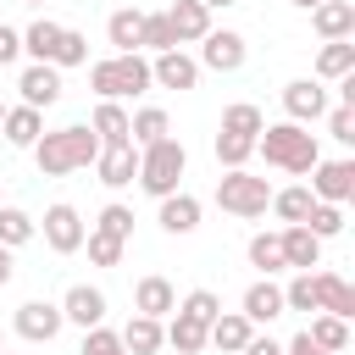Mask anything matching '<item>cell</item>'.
I'll return each mask as SVG.
<instances>
[{
    "mask_svg": "<svg viewBox=\"0 0 355 355\" xmlns=\"http://www.w3.org/2000/svg\"><path fill=\"white\" fill-rule=\"evenodd\" d=\"M94 155H100V139H94L89 122L39 133V144H33V166H39V178H67V172H78V166H94Z\"/></svg>",
    "mask_w": 355,
    "mask_h": 355,
    "instance_id": "1",
    "label": "cell"
},
{
    "mask_svg": "<svg viewBox=\"0 0 355 355\" xmlns=\"http://www.w3.org/2000/svg\"><path fill=\"white\" fill-rule=\"evenodd\" d=\"M255 150L266 155V166H283V172H300V178H305V172L322 161L316 133H305L300 122H272V128H261Z\"/></svg>",
    "mask_w": 355,
    "mask_h": 355,
    "instance_id": "2",
    "label": "cell"
},
{
    "mask_svg": "<svg viewBox=\"0 0 355 355\" xmlns=\"http://www.w3.org/2000/svg\"><path fill=\"white\" fill-rule=\"evenodd\" d=\"M183 172H189V150H183L178 139H155V144L139 150V178H133V183H139L144 194L166 200V194H178Z\"/></svg>",
    "mask_w": 355,
    "mask_h": 355,
    "instance_id": "3",
    "label": "cell"
},
{
    "mask_svg": "<svg viewBox=\"0 0 355 355\" xmlns=\"http://www.w3.org/2000/svg\"><path fill=\"white\" fill-rule=\"evenodd\" d=\"M89 89L100 100H122V94H144L150 89V61L133 50V55H105L89 67Z\"/></svg>",
    "mask_w": 355,
    "mask_h": 355,
    "instance_id": "4",
    "label": "cell"
},
{
    "mask_svg": "<svg viewBox=\"0 0 355 355\" xmlns=\"http://www.w3.org/2000/svg\"><path fill=\"white\" fill-rule=\"evenodd\" d=\"M216 205L227 211V216H266V205H272V183L266 178H255V172H222L216 178Z\"/></svg>",
    "mask_w": 355,
    "mask_h": 355,
    "instance_id": "5",
    "label": "cell"
},
{
    "mask_svg": "<svg viewBox=\"0 0 355 355\" xmlns=\"http://www.w3.org/2000/svg\"><path fill=\"white\" fill-rule=\"evenodd\" d=\"M305 178H311L305 189H311L322 205H344V200H355V161H316Z\"/></svg>",
    "mask_w": 355,
    "mask_h": 355,
    "instance_id": "6",
    "label": "cell"
},
{
    "mask_svg": "<svg viewBox=\"0 0 355 355\" xmlns=\"http://www.w3.org/2000/svg\"><path fill=\"white\" fill-rule=\"evenodd\" d=\"M39 233H44V244H50L55 255H78V250H83V233H89V227H83L78 205L55 200V205L44 211V227H39Z\"/></svg>",
    "mask_w": 355,
    "mask_h": 355,
    "instance_id": "7",
    "label": "cell"
},
{
    "mask_svg": "<svg viewBox=\"0 0 355 355\" xmlns=\"http://www.w3.org/2000/svg\"><path fill=\"white\" fill-rule=\"evenodd\" d=\"M11 327H17V338H28V344H50L67 322H61V305H50V300H28V305H17Z\"/></svg>",
    "mask_w": 355,
    "mask_h": 355,
    "instance_id": "8",
    "label": "cell"
},
{
    "mask_svg": "<svg viewBox=\"0 0 355 355\" xmlns=\"http://www.w3.org/2000/svg\"><path fill=\"white\" fill-rule=\"evenodd\" d=\"M244 33H233V28H211L205 39H200V67H211V72H239L244 67Z\"/></svg>",
    "mask_w": 355,
    "mask_h": 355,
    "instance_id": "9",
    "label": "cell"
},
{
    "mask_svg": "<svg viewBox=\"0 0 355 355\" xmlns=\"http://www.w3.org/2000/svg\"><path fill=\"white\" fill-rule=\"evenodd\" d=\"M283 111H288V122H316V116H327V89L316 83V78H294V83H283Z\"/></svg>",
    "mask_w": 355,
    "mask_h": 355,
    "instance_id": "10",
    "label": "cell"
},
{
    "mask_svg": "<svg viewBox=\"0 0 355 355\" xmlns=\"http://www.w3.org/2000/svg\"><path fill=\"white\" fill-rule=\"evenodd\" d=\"M61 322H72V327H100L105 322V294L94 288V283H72L67 294H61Z\"/></svg>",
    "mask_w": 355,
    "mask_h": 355,
    "instance_id": "11",
    "label": "cell"
},
{
    "mask_svg": "<svg viewBox=\"0 0 355 355\" xmlns=\"http://www.w3.org/2000/svg\"><path fill=\"white\" fill-rule=\"evenodd\" d=\"M17 89H22V105L44 111V105H55V100H61V72H55L50 61H33V67H22Z\"/></svg>",
    "mask_w": 355,
    "mask_h": 355,
    "instance_id": "12",
    "label": "cell"
},
{
    "mask_svg": "<svg viewBox=\"0 0 355 355\" xmlns=\"http://www.w3.org/2000/svg\"><path fill=\"white\" fill-rule=\"evenodd\" d=\"M172 311H178V288H172L161 272H150V277L133 283V316H155V322H161V316H172Z\"/></svg>",
    "mask_w": 355,
    "mask_h": 355,
    "instance_id": "13",
    "label": "cell"
},
{
    "mask_svg": "<svg viewBox=\"0 0 355 355\" xmlns=\"http://www.w3.org/2000/svg\"><path fill=\"white\" fill-rule=\"evenodd\" d=\"M150 83H161V89H194L200 83V61L183 55V50H161L150 61Z\"/></svg>",
    "mask_w": 355,
    "mask_h": 355,
    "instance_id": "14",
    "label": "cell"
},
{
    "mask_svg": "<svg viewBox=\"0 0 355 355\" xmlns=\"http://www.w3.org/2000/svg\"><path fill=\"white\" fill-rule=\"evenodd\" d=\"M311 277H316V316L349 322V316H355V288H349L338 272H311Z\"/></svg>",
    "mask_w": 355,
    "mask_h": 355,
    "instance_id": "15",
    "label": "cell"
},
{
    "mask_svg": "<svg viewBox=\"0 0 355 355\" xmlns=\"http://www.w3.org/2000/svg\"><path fill=\"white\" fill-rule=\"evenodd\" d=\"M94 172H100L105 189H128V183L139 178V150H133V144H111V150L94 155Z\"/></svg>",
    "mask_w": 355,
    "mask_h": 355,
    "instance_id": "16",
    "label": "cell"
},
{
    "mask_svg": "<svg viewBox=\"0 0 355 355\" xmlns=\"http://www.w3.org/2000/svg\"><path fill=\"white\" fill-rule=\"evenodd\" d=\"M166 22H172V39H178V44H200V39L211 33V11H205L200 0H172V6H166Z\"/></svg>",
    "mask_w": 355,
    "mask_h": 355,
    "instance_id": "17",
    "label": "cell"
},
{
    "mask_svg": "<svg viewBox=\"0 0 355 355\" xmlns=\"http://www.w3.org/2000/svg\"><path fill=\"white\" fill-rule=\"evenodd\" d=\"M0 133H6V144H11V150H33V144H39V133H44V111H33V105H6Z\"/></svg>",
    "mask_w": 355,
    "mask_h": 355,
    "instance_id": "18",
    "label": "cell"
},
{
    "mask_svg": "<svg viewBox=\"0 0 355 355\" xmlns=\"http://www.w3.org/2000/svg\"><path fill=\"white\" fill-rule=\"evenodd\" d=\"M277 244H283V266H300V272H311V266H322V239L311 233V227H283L277 233Z\"/></svg>",
    "mask_w": 355,
    "mask_h": 355,
    "instance_id": "19",
    "label": "cell"
},
{
    "mask_svg": "<svg viewBox=\"0 0 355 355\" xmlns=\"http://www.w3.org/2000/svg\"><path fill=\"white\" fill-rule=\"evenodd\" d=\"M250 327H261V322H277L283 316V288L272 283V277H261V283H250L244 288V311H239Z\"/></svg>",
    "mask_w": 355,
    "mask_h": 355,
    "instance_id": "20",
    "label": "cell"
},
{
    "mask_svg": "<svg viewBox=\"0 0 355 355\" xmlns=\"http://www.w3.org/2000/svg\"><path fill=\"white\" fill-rule=\"evenodd\" d=\"M311 28H316L327 44H333V39H349V33H355V6H349V0H322V6L311 11Z\"/></svg>",
    "mask_w": 355,
    "mask_h": 355,
    "instance_id": "21",
    "label": "cell"
},
{
    "mask_svg": "<svg viewBox=\"0 0 355 355\" xmlns=\"http://www.w3.org/2000/svg\"><path fill=\"white\" fill-rule=\"evenodd\" d=\"M250 338H255V327H250L239 311H216V322L205 327V344H216V349H227V355H239Z\"/></svg>",
    "mask_w": 355,
    "mask_h": 355,
    "instance_id": "22",
    "label": "cell"
},
{
    "mask_svg": "<svg viewBox=\"0 0 355 355\" xmlns=\"http://www.w3.org/2000/svg\"><path fill=\"white\" fill-rule=\"evenodd\" d=\"M89 128H94L100 150H111V144H133V139H128V111H122L116 100H100L94 116H89Z\"/></svg>",
    "mask_w": 355,
    "mask_h": 355,
    "instance_id": "23",
    "label": "cell"
},
{
    "mask_svg": "<svg viewBox=\"0 0 355 355\" xmlns=\"http://www.w3.org/2000/svg\"><path fill=\"white\" fill-rule=\"evenodd\" d=\"M161 227H166L172 239L194 233V227H200V200H194V194H183V189H178V194H166V200H161Z\"/></svg>",
    "mask_w": 355,
    "mask_h": 355,
    "instance_id": "24",
    "label": "cell"
},
{
    "mask_svg": "<svg viewBox=\"0 0 355 355\" xmlns=\"http://www.w3.org/2000/svg\"><path fill=\"white\" fill-rule=\"evenodd\" d=\"M139 28H144V11H139V6H116V11H111L105 39L116 44V55H133V50H139Z\"/></svg>",
    "mask_w": 355,
    "mask_h": 355,
    "instance_id": "25",
    "label": "cell"
},
{
    "mask_svg": "<svg viewBox=\"0 0 355 355\" xmlns=\"http://www.w3.org/2000/svg\"><path fill=\"white\" fill-rule=\"evenodd\" d=\"M116 338H122V349H128V355H155V349L166 344V333H161V322H155V316H128V327H122Z\"/></svg>",
    "mask_w": 355,
    "mask_h": 355,
    "instance_id": "26",
    "label": "cell"
},
{
    "mask_svg": "<svg viewBox=\"0 0 355 355\" xmlns=\"http://www.w3.org/2000/svg\"><path fill=\"white\" fill-rule=\"evenodd\" d=\"M311 205H316V194H311L305 183H294V189H272V211H277V222H283V227L305 222V216H311Z\"/></svg>",
    "mask_w": 355,
    "mask_h": 355,
    "instance_id": "27",
    "label": "cell"
},
{
    "mask_svg": "<svg viewBox=\"0 0 355 355\" xmlns=\"http://www.w3.org/2000/svg\"><path fill=\"white\" fill-rule=\"evenodd\" d=\"M161 333H166V344H172L178 355H200V349H205V322H194V316H183V311H172V322H166Z\"/></svg>",
    "mask_w": 355,
    "mask_h": 355,
    "instance_id": "28",
    "label": "cell"
},
{
    "mask_svg": "<svg viewBox=\"0 0 355 355\" xmlns=\"http://www.w3.org/2000/svg\"><path fill=\"white\" fill-rule=\"evenodd\" d=\"M305 338H311L322 355H344V349H349V322H338V316H311Z\"/></svg>",
    "mask_w": 355,
    "mask_h": 355,
    "instance_id": "29",
    "label": "cell"
},
{
    "mask_svg": "<svg viewBox=\"0 0 355 355\" xmlns=\"http://www.w3.org/2000/svg\"><path fill=\"white\" fill-rule=\"evenodd\" d=\"M55 44H61V22L39 17V22H28V28H22V50H28L33 61H50V55H55Z\"/></svg>",
    "mask_w": 355,
    "mask_h": 355,
    "instance_id": "30",
    "label": "cell"
},
{
    "mask_svg": "<svg viewBox=\"0 0 355 355\" xmlns=\"http://www.w3.org/2000/svg\"><path fill=\"white\" fill-rule=\"evenodd\" d=\"M261 128H266V116H261V105H250V100H233V105L222 111V133H239V139H261Z\"/></svg>",
    "mask_w": 355,
    "mask_h": 355,
    "instance_id": "31",
    "label": "cell"
},
{
    "mask_svg": "<svg viewBox=\"0 0 355 355\" xmlns=\"http://www.w3.org/2000/svg\"><path fill=\"white\" fill-rule=\"evenodd\" d=\"M128 139H133V150H144V144L166 139V111H161V105H144V111H133V116H128Z\"/></svg>",
    "mask_w": 355,
    "mask_h": 355,
    "instance_id": "32",
    "label": "cell"
},
{
    "mask_svg": "<svg viewBox=\"0 0 355 355\" xmlns=\"http://www.w3.org/2000/svg\"><path fill=\"white\" fill-rule=\"evenodd\" d=\"M33 233H39V222H33V216H28L22 205H0V244H6V250L28 244Z\"/></svg>",
    "mask_w": 355,
    "mask_h": 355,
    "instance_id": "33",
    "label": "cell"
},
{
    "mask_svg": "<svg viewBox=\"0 0 355 355\" xmlns=\"http://www.w3.org/2000/svg\"><path fill=\"white\" fill-rule=\"evenodd\" d=\"M139 50H150V55H161V50H178L166 11H144V28H139Z\"/></svg>",
    "mask_w": 355,
    "mask_h": 355,
    "instance_id": "34",
    "label": "cell"
},
{
    "mask_svg": "<svg viewBox=\"0 0 355 355\" xmlns=\"http://www.w3.org/2000/svg\"><path fill=\"white\" fill-rule=\"evenodd\" d=\"M344 72H355V44H349V39L322 44V55H316V78H344Z\"/></svg>",
    "mask_w": 355,
    "mask_h": 355,
    "instance_id": "35",
    "label": "cell"
},
{
    "mask_svg": "<svg viewBox=\"0 0 355 355\" xmlns=\"http://www.w3.org/2000/svg\"><path fill=\"white\" fill-rule=\"evenodd\" d=\"M89 61V39L78 33V28H61V44H55V55H50V67L61 72V67H83Z\"/></svg>",
    "mask_w": 355,
    "mask_h": 355,
    "instance_id": "36",
    "label": "cell"
},
{
    "mask_svg": "<svg viewBox=\"0 0 355 355\" xmlns=\"http://www.w3.org/2000/svg\"><path fill=\"white\" fill-rule=\"evenodd\" d=\"M255 155V139H239V133H216V161L227 172H244V161Z\"/></svg>",
    "mask_w": 355,
    "mask_h": 355,
    "instance_id": "37",
    "label": "cell"
},
{
    "mask_svg": "<svg viewBox=\"0 0 355 355\" xmlns=\"http://www.w3.org/2000/svg\"><path fill=\"white\" fill-rule=\"evenodd\" d=\"M94 233H105V239H122V244H128V239H133V211L111 200V205L94 216Z\"/></svg>",
    "mask_w": 355,
    "mask_h": 355,
    "instance_id": "38",
    "label": "cell"
},
{
    "mask_svg": "<svg viewBox=\"0 0 355 355\" xmlns=\"http://www.w3.org/2000/svg\"><path fill=\"white\" fill-rule=\"evenodd\" d=\"M300 227H311L316 239H338V233H344V205H322V200H316Z\"/></svg>",
    "mask_w": 355,
    "mask_h": 355,
    "instance_id": "39",
    "label": "cell"
},
{
    "mask_svg": "<svg viewBox=\"0 0 355 355\" xmlns=\"http://www.w3.org/2000/svg\"><path fill=\"white\" fill-rule=\"evenodd\" d=\"M250 266H261L266 277L283 272V244H277V233H255V239H250Z\"/></svg>",
    "mask_w": 355,
    "mask_h": 355,
    "instance_id": "40",
    "label": "cell"
},
{
    "mask_svg": "<svg viewBox=\"0 0 355 355\" xmlns=\"http://www.w3.org/2000/svg\"><path fill=\"white\" fill-rule=\"evenodd\" d=\"M83 244H89V261H94V266H116V261H122V250H128L122 239H105V233H94V227L83 233Z\"/></svg>",
    "mask_w": 355,
    "mask_h": 355,
    "instance_id": "41",
    "label": "cell"
},
{
    "mask_svg": "<svg viewBox=\"0 0 355 355\" xmlns=\"http://www.w3.org/2000/svg\"><path fill=\"white\" fill-rule=\"evenodd\" d=\"M283 311H316V277L300 272L288 288H283Z\"/></svg>",
    "mask_w": 355,
    "mask_h": 355,
    "instance_id": "42",
    "label": "cell"
},
{
    "mask_svg": "<svg viewBox=\"0 0 355 355\" xmlns=\"http://www.w3.org/2000/svg\"><path fill=\"white\" fill-rule=\"evenodd\" d=\"M178 311H183V316H194V322H205V327H211V322H216V311H222V300H216V294H211V288H194V294H183V305H178Z\"/></svg>",
    "mask_w": 355,
    "mask_h": 355,
    "instance_id": "43",
    "label": "cell"
},
{
    "mask_svg": "<svg viewBox=\"0 0 355 355\" xmlns=\"http://www.w3.org/2000/svg\"><path fill=\"white\" fill-rule=\"evenodd\" d=\"M83 355H128V349H122V338L100 322V327H89V333H83Z\"/></svg>",
    "mask_w": 355,
    "mask_h": 355,
    "instance_id": "44",
    "label": "cell"
},
{
    "mask_svg": "<svg viewBox=\"0 0 355 355\" xmlns=\"http://www.w3.org/2000/svg\"><path fill=\"white\" fill-rule=\"evenodd\" d=\"M327 133L338 144H355V105H327Z\"/></svg>",
    "mask_w": 355,
    "mask_h": 355,
    "instance_id": "45",
    "label": "cell"
},
{
    "mask_svg": "<svg viewBox=\"0 0 355 355\" xmlns=\"http://www.w3.org/2000/svg\"><path fill=\"white\" fill-rule=\"evenodd\" d=\"M17 55H22V33H17V28H6V22H0V67H11V61H17Z\"/></svg>",
    "mask_w": 355,
    "mask_h": 355,
    "instance_id": "46",
    "label": "cell"
},
{
    "mask_svg": "<svg viewBox=\"0 0 355 355\" xmlns=\"http://www.w3.org/2000/svg\"><path fill=\"white\" fill-rule=\"evenodd\" d=\"M239 355H283V344H277V338H250Z\"/></svg>",
    "mask_w": 355,
    "mask_h": 355,
    "instance_id": "47",
    "label": "cell"
},
{
    "mask_svg": "<svg viewBox=\"0 0 355 355\" xmlns=\"http://www.w3.org/2000/svg\"><path fill=\"white\" fill-rule=\"evenodd\" d=\"M283 355H322V349H316V344H311V338H305V333H294V338H288V344H283Z\"/></svg>",
    "mask_w": 355,
    "mask_h": 355,
    "instance_id": "48",
    "label": "cell"
},
{
    "mask_svg": "<svg viewBox=\"0 0 355 355\" xmlns=\"http://www.w3.org/2000/svg\"><path fill=\"white\" fill-rule=\"evenodd\" d=\"M11 272H17V266H11V250H6V244H0V288H6V283H11Z\"/></svg>",
    "mask_w": 355,
    "mask_h": 355,
    "instance_id": "49",
    "label": "cell"
},
{
    "mask_svg": "<svg viewBox=\"0 0 355 355\" xmlns=\"http://www.w3.org/2000/svg\"><path fill=\"white\" fill-rule=\"evenodd\" d=\"M205 11H227V6H239V0H200Z\"/></svg>",
    "mask_w": 355,
    "mask_h": 355,
    "instance_id": "50",
    "label": "cell"
},
{
    "mask_svg": "<svg viewBox=\"0 0 355 355\" xmlns=\"http://www.w3.org/2000/svg\"><path fill=\"white\" fill-rule=\"evenodd\" d=\"M288 6H305V11H316V6H322V0H288Z\"/></svg>",
    "mask_w": 355,
    "mask_h": 355,
    "instance_id": "51",
    "label": "cell"
},
{
    "mask_svg": "<svg viewBox=\"0 0 355 355\" xmlns=\"http://www.w3.org/2000/svg\"><path fill=\"white\" fill-rule=\"evenodd\" d=\"M0 122H6V100H0Z\"/></svg>",
    "mask_w": 355,
    "mask_h": 355,
    "instance_id": "52",
    "label": "cell"
},
{
    "mask_svg": "<svg viewBox=\"0 0 355 355\" xmlns=\"http://www.w3.org/2000/svg\"><path fill=\"white\" fill-rule=\"evenodd\" d=\"M22 6H44V0H22Z\"/></svg>",
    "mask_w": 355,
    "mask_h": 355,
    "instance_id": "53",
    "label": "cell"
},
{
    "mask_svg": "<svg viewBox=\"0 0 355 355\" xmlns=\"http://www.w3.org/2000/svg\"><path fill=\"white\" fill-rule=\"evenodd\" d=\"M0 349H6V333H0Z\"/></svg>",
    "mask_w": 355,
    "mask_h": 355,
    "instance_id": "54",
    "label": "cell"
},
{
    "mask_svg": "<svg viewBox=\"0 0 355 355\" xmlns=\"http://www.w3.org/2000/svg\"><path fill=\"white\" fill-rule=\"evenodd\" d=\"M0 355H11V349H0Z\"/></svg>",
    "mask_w": 355,
    "mask_h": 355,
    "instance_id": "55",
    "label": "cell"
},
{
    "mask_svg": "<svg viewBox=\"0 0 355 355\" xmlns=\"http://www.w3.org/2000/svg\"><path fill=\"white\" fill-rule=\"evenodd\" d=\"M0 205H6V200H0Z\"/></svg>",
    "mask_w": 355,
    "mask_h": 355,
    "instance_id": "56",
    "label": "cell"
}]
</instances>
